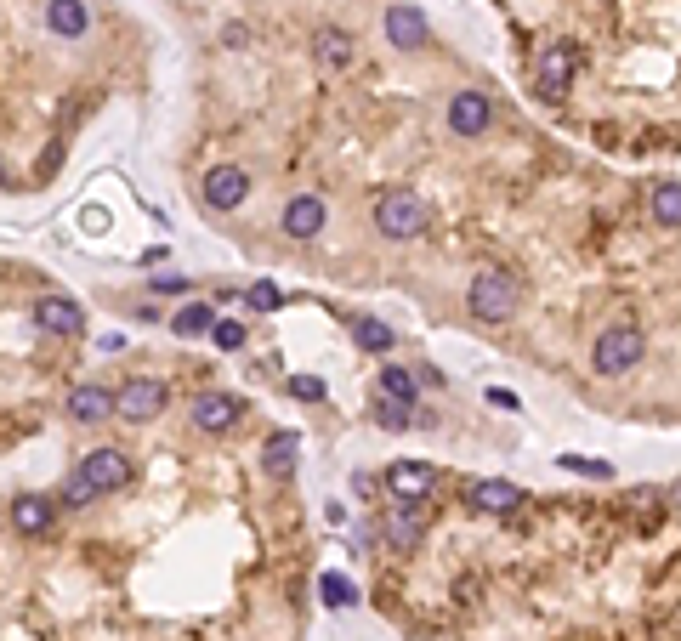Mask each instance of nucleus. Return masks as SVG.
Instances as JSON below:
<instances>
[{
  "instance_id": "412c9836",
  "label": "nucleus",
  "mask_w": 681,
  "mask_h": 641,
  "mask_svg": "<svg viewBox=\"0 0 681 641\" xmlns=\"http://www.w3.org/2000/svg\"><path fill=\"white\" fill-rule=\"evenodd\" d=\"M216 330V307L210 301H188V307L171 318V335H182V341H199V335Z\"/></svg>"
},
{
  "instance_id": "423d86ee",
  "label": "nucleus",
  "mask_w": 681,
  "mask_h": 641,
  "mask_svg": "<svg viewBox=\"0 0 681 641\" xmlns=\"http://www.w3.org/2000/svg\"><path fill=\"white\" fill-rule=\"evenodd\" d=\"M250 193V171L245 165H210L205 182H199V199H205L210 210H239Z\"/></svg>"
},
{
  "instance_id": "393cba45",
  "label": "nucleus",
  "mask_w": 681,
  "mask_h": 641,
  "mask_svg": "<svg viewBox=\"0 0 681 641\" xmlns=\"http://www.w3.org/2000/svg\"><path fill=\"white\" fill-rule=\"evenodd\" d=\"M318 596H324V607H358V585L347 573H318Z\"/></svg>"
},
{
  "instance_id": "9b49d317",
  "label": "nucleus",
  "mask_w": 681,
  "mask_h": 641,
  "mask_svg": "<svg viewBox=\"0 0 681 641\" xmlns=\"http://www.w3.org/2000/svg\"><path fill=\"white\" fill-rule=\"evenodd\" d=\"M80 471H86V483L97 488V494H114V488H125V477H131V460H125V449H91L86 460H80Z\"/></svg>"
},
{
  "instance_id": "5701e85b",
  "label": "nucleus",
  "mask_w": 681,
  "mask_h": 641,
  "mask_svg": "<svg viewBox=\"0 0 681 641\" xmlns=\"http://www.w3.org/2000/svg\"><path fill=\"white\" fill-rule=\"evenodd\" d=\"M381 398H392V403H409L415 409V398H420V381L409 375L403 364H386L381 369Z\"/></svg>"
},
{
  "instance_id": "2eb2a0df",
  "label": "nucleus",
  "mask_w": 681,
  "mask_h": 641,
  "mask_svg": "<svg viewBox=\"0 0 681 641\" xmlns=\"http://www.w3.org/2000/svg\"><path fill=\"white\" fill-rule=\"evenodd\" d=\"M313 57L324 63V69H352V57H358V46H352L347 29H335V23H324V29H313Z\"/></svg>"
},
{
  "instance_id": "ddd939ff",
  "label": "nucleus",
  "mask_w": 681,
  "mask_h": 641,
  "mask_svg": "<svg viewBox=\"0 0 681 641\" xmlns=\"http://www.w3.org/2000/svg\"><path fill=\"white\" fill-rule=\"evenodd\" d=\"M466 505H472V511H489V517H506V511L523 505V494H517V483H506V477H483V483L466 488Z\"/></svg>"
},
{
  "instance_id": "a211bd4d",
  "label": "nucleus",
  "mask_w": 681,
  "mask_h": 641,
  "mask_svg": "<svg viewBox=\"0 0 681 641\" xmlns=\"http://www.w3.org/2000/svg\"><path fill=\"white\" fill-rule=\"evenodd\" d=\"M69 415L80 420V426H97V420L114 415V392H108V386H74V392H69Z\"/></svg>"
},
{
  "instance_id": "c756f323",
  "label": "nucleus",
  "mask_w": 681,
  "mask_h": 641,
  "mask_svg": "<svg viewBox=\"0 0 681 641\" xmlns=\"http://www.w3.org/2000/svg\"><path fill=\"white\" fill-rule=\"evenodd\" d=\"M250 307H256V312H279L284 290H279V284H256V290H250Z\"/></svg>"
},
{
  "instance_id": "f03ea898",
  "label": "nucleus",
  "mask_w": 681,
  "mask_h": 641,
  "mask_svg": "<svg viewBox=\"0 0 681 641\" xmlns=\"http://www.w3.org/2000/svg\"><path fill=\"white\" fill-rule=\"evenodd\" d=\"M523 290H517V278L489 267V273L472 278V290H466V307H472L477 324H511V312H517Z\"/></svg>"
},
{
  "instance_id": "f8f14e48",
  "label": "nucleus",
  "mask_w": 681,
  "mask_h": 641,
  "mask_svg": "<svg viewBox=\"0 0 681 641\" xmlns=\"http://www.w3.org/2000/svg\"><path fill=\"white\" fill-rule=\"evenodd\" d=\"M324 216H330V210H324V199H318V193H296V199H290V205H284V233H290V239H318V233H324Z\"/></svg>"
},
{
  "instance_id": "aec40b11",
  "label": "nucleus",
  "mask_w": 681,
  "mask_h": 641,
  "mask_svg": "<svg viewBox=\"0 0 681 641\" xmlns=\"http://www.w3.org/2000/svg\"><path fill=\"white\" fill-rule=\"evenodd\" d=\"M52 511H57V505L46 500V494H23V500L12 505V528L35 539V534H46V528H52Z\"/></svg>"
},
{
  "instance_id": "4468645a",
  "label": "nucleus",
  "mask_w": 681,
  "mask_h": 641,
  "mask_svg": "<svg viewBox=\"0 0 681 641\" xmlns=\"http://www.w3.org/2000/svg\"><path fill=\"white\" fill-rule=\"evenodd\" d=\"M239 415H245V403L227 398V392H199V398H193V426H199V432H227Z\"/></svg>"
},
{
  "instance_id": "7c9ffc66",
  "label": "nucleus",
  "mask_w": 681,
  "mask_h": 641,
  "mask_svg": "<svg viewBox=\"0 0 681 641\" xmlns=\"http://www.w3.org/2000/svg\"><path fill=\"white\" fill-rule=\"evenodd\" d=\"M290 398L318 403V398H324V381H318V375H290Z\"/></svg>"
},
{
  "instance_id": "f704fd0d",
  "label": "nucleus",
  "mask_w": 681,
  "mask_h": 641,
  "mask_svg": "<svg viewBox=\"0 0 681 641\" xmlns=\"http://www.w3.org/2000/svg\"><path fill=\"white\" fill-rule=\"evenodd\" d=\"M664 500H670V505H676V511H681V477H676V483H670V494H664Z\"/></svg>"
},
{
  "instance_id": "9d476101",
  "label": "nucleus",
  "mask_w": 681,
  "mask_h": 641,
  "mask_svg": "<svg viewBox=\"0 0 681 641\" xmlns=\"http://www.w3.org/2000/svg\"><path fill=\"white\" fill-rule=\"evenodd\" d=\"M35 324L46 335H80V324H86V307L74 301V295H40L35 301Z\"/></svg>"
},
{
  "instance_id": "cd10ccee",
  "label": "nucleus",
  "mask_w": 681,
  "mask_h": 641,
  "mask_svg": "<svg viewBox=\"0 0 681 641\" xmlns=\"http://www.w3.org/2000/svg\"><path fill=\"white\" fill-rule=\"evenodd\" d=\"M210 341L222 352H239L245 347V324H233V318H216V330H210Z\"/></svg>"
},
{
  "instance_id": "7ed1b4c3",
  "label": "nucleus",
  "mask_w": 681,
  "mask_h": 641,
  "mask_svg": "<svg viewBox=\"0 0 681 641\" xmlns=\"http://www.w3.org/2000/svg\"><path fill=\"white\" fill-rule=\"evenodd\" d=\"M642 352H647L642 324H608L591 341V369L596 375H630V369L642 364Z\"/></svg>"
},
{
  "instance_id": "1a4fd4ad",
  "label": "nucleus",
  "mask_w": 681,
  "mask_h": 641,
  "mask_svg": "<svg viewBox=\"0 0 681 641\" xmlns=\"http://www.w3.org/2000/svg\"><path fill=\"white\" fill-rule=\"evenodd\" d=\"M386 40L398 46V52H420L426 40H432V23L420 6H386Z\"/></svg>"
},
{
  "instance_id": "6ab92c4d",
  "label": "nucleus",
  "mask_w": 681,
  "mask_h": 641,
  "mask_svg": "<svg viewBox=\"0 0 681 641\" xmlns=\"http://www.w3.org/2000/svg\"><path fill=\"white\" fill-rule=\"evenodd\" d=\"M296 460H301V437L296 432H273L262 443V471H267V477H290Z\"/></svg>"
},
{
  "instance_id": "b1692460",
  "label": "nucleus",
  "mask_w": 681,
  "mask_h": 641,
  "mask_svg": "<svg viewBox=\"0 0 681 641\" xmlns=\"http://www.w3.org/2000/svg\"><path fill=\"white\" fill-rule=\"evenodd\" d=\"M653 222L681 227V182H659V188H653Z\"/></svg>"
},
{
  "instance_id": "bb28decb",
  "label": "nucleus",
  "mask_w": 681,
  "mask_h": 641,
  "mask_svg": "<svg viewBox=\"0 0 681 641\" xmlns=\"http://www.w3.org/2000/svg\"><path fill=\"white\" fill-rule=\"evenodd\" d=\"M386 426V432H409V426H420V415L409 409V403H392V398H381V415H375Z\"/></svg>"
},
{
  "instance_id": "39448f33",
  "label": "nucleus",
  "mask_w": 681,
  "mask_h": 641,
  "mask_svg": "<svg viewBox=\"0 0 681 641\" xmlns=\"http://www.w3.org/2000/svg\"><path fill=\"white\" fill-rule=\"evenodd\" d=\"M579 69V52L574 46H545L540 63H534V91H540L545 103H562L568 97V80Z\"/></svg>"
},
{
  "instance_id": "c85d7f7f",
  "label": "nucleus",
  "mask_w": 681,
  "mask_h": 641,
  "mask_svg": "<svg viewBox=\"0 0 681 641\" xmlns=\"http://www.w3.org/2000/svg\"><path fill=\"white\" fill-rule=\"evenodd\" d=\"M86 500H97V488L86 483V471H74L69 483H63V505H69V511H80Z\"/></svg>"
},
{
  "instance_id": "0eeeda50",
  "label": "nucleus",
  "mask_w": 681,
  "mask_h": 641,
  "mask_svg": "<svg viewBox=\"0 0 681 641\" xmlns=\"http://www.w3.org/2000/svg\"><path fill=\"white\" fill-rule=\"evenodd\" d=\"M489 120H494V103L477 86H466V91H454L449 97V131L454 137H483Z\"/></svg>"
},
{
  "instance_id": "c9c22d12",
  "label": "nucleus",
  "mask_w": 681,
  "mask_h": 641,
  "mask_svg": "<svg viewBox=\"0 0 681 641\" xmlns=\"http://www.w3.org/2000/svg\"><path fill=\"white\" fill-rule=\"evenodd\" d=\"M0 188H6V165H0Z\"/></svg>"
},
{
  "instance_id": "6e6552de",
  "label": "nucleus",
  "mask_w": 681,
  "mask_h": 641,
  "mask_svg": "<svg viewBox=\"0 0 681 641\" xmlns=\"http://www.w3.org/2000/svg\"><path fill=\"white\" fill-rule=\"evenodd\" d=\"M432 488H437V471H432V466H420V460H398V466L386 471V494H392L398 505L432 500Z\"/></svg>"
},
{
  "instance_id": "f257e3e1",
  "label": "nucleus",
  "mask_w": 681,
  "mask_h": 641,
  "mask_svg": "<svg viewBox=\"0 0 681 641\" xmlns=\"http://www.w3.org/2000/svg\"><path fill=\"white\" fill-rule=\"evenodd\" d=\"M432 227V205L420 199V193H409V188H392V193H381L375 199V233H386V239H420Z\"/></svg>"
},
{
  "instance_id": "2f4dec72",
  "label": "nucleus",
  "mask_w": 681,
  "mask_h": 641,
  "mask_svg": "<svg viewBox=\"0 0 681 641\" xmlns=\"http://www.w3.org/2000/svg\"><path fill=\"white\" fill-rule=\"evenodd\" d=\"M154 284V295H188V278H176V273H165V278H148Z\"/></svg>"
},
{
  "instance_id": "473e14b6",
  "label": "nucleus",
  "mask_w": 681,
  "mask_h": 641,
  "mask_svg": "<svg viewBox=\"0 0 681 641\" xmlns=\"http://www.w3.org/2000/svg\"><path fill=\"white\" fill-rule=\"evenodd\" d=\"M57 165H63V142H52V148H46V154H40V176H52Z\"/></svg>"
},
{
  "instance_id": "a878e982",
  "label": "nucleus",
  "mask_w": 681,
  "mask_h": 641,
  "mask_svg": "<svg viewBox=\"0 0 681 641\" xmlns=\"http://www.w3.org/2000/svg\"><path fill=\"white\" fill-rule=\"evenodd\" d=\"M557 466L574 471V477H591V483H608V477H613V466H608V460H596V454H562Z\"/></svg>"
},
{
  "instance_id": "dca6fc26",
  "label": "nucleus",
  "mask_w": 681,
  "mask_h": 641,
  "mask_svg": "<svg viewBox=\"0 0 681 641\" xmlns=\"http://www.w3.org/2000/svg\"><path fill=\"white\" fill-rule=\"evenodd\" d=\"M420 539H426L420 511L415 505H392V511H386V545H392V551H415Z\"/></svg>"
},
{
  "instance_id": "f3484780",
  "label": "nucleus",
  "mask_w": 681,
  "mask_h": 641,
  "mask_svg": "<svg viewBox=\"0 0 681 641\" xmlns=\"http://www.w3.org/2000/svg\"><path fill=\"white\" fill-rule=\"evenodd\" d=\"M86 23H91L86 0H46V29H52V35L80 40V35H86Z\"/></svg>"
},
{
  "instance_id": "20e7f679",
  "label": "nucleus",
  "mask_w": 681,
  "mask_h": 641,
  "mask_svg": "<svg viewBox=\"0 0 681 641\" xmlns=\"http://www.w3.org/2000/svg\"><path fill=\"white\" fill-rule=\"evenodd\" d=\"M165 403H171V386L165 381H148V375H131V381L120 386V392H114V415L120 420H154L159 409H165Z\"/></svg>"
},
{
  "instance_id": "4be33fe9",
  "label": "nucleus",
  "mask_w": 681,
  "mask_h": 641,
  "mask_svg": "<svg viewBox=\"0 0 681 641\" xmlns=\"http://www.w3.org/2000/svg\"><path fill=\"white\" fill-rule=\"evenodd\" d=\"M352 341H358L364 352H375V358H386V352L398 347V330L381 324V318H352Z\"/></svg>"
},
{
  "instance_id": "72a5a7b5",
  "label": "nucleus",
  "mask_w": 681,
  "mask_h": 641,
  "mask_svg": "<svg viewBox=\"0 0 681 641\" xmlns=\"http://www.w3.org/2000/svg\"><path fill=\"white\" fill-rule=\"evenodd\" d=\"M489 403H494V409H517V392H506V386H489Z\"/></svg>"
}]
</instances>
